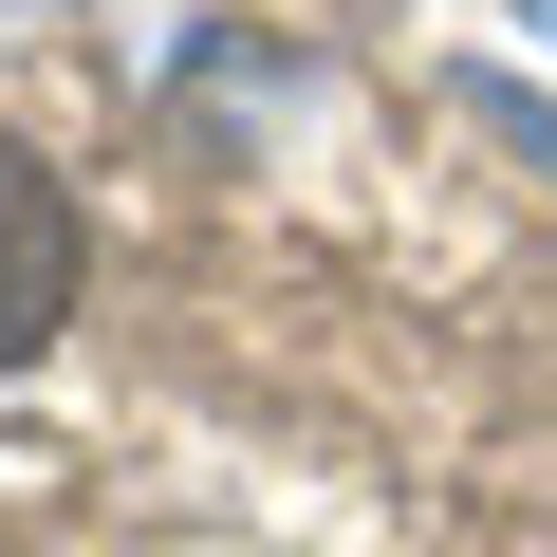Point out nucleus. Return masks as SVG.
I'll list each match as a JSON object with an SVG mask.
<instances>
[{
	"label": "nucleus",
	"instance_id": "obj_1",
	"mask_svg": "<svg viewBox=\"0 0 557 557\" xmlns=\"http://www.w3.org/2000/svg\"><path fill=\"white\" fill-rule=\"evenodd\" d=\"M75 278H94V223H75V186L0 131V372H20L57 317H75Z\"/></svg>",
	"mask_w": 557,
	"mask_h": 557
},
{
	"label": "nucleus",
	"instance_id": "obj_2",
	"mask_svg": "<svg viewBox=\"0 0 557 557\" xmlns=\"http://www.w3.org/2000/svg\"><path fill=\"white\" fill-rule=\"evenodd\" d=\"M520 20H539V38H557V0H520Z\"/></svg>",
	"mask_w": 557,
	"mask_h": 557
}]
</instances>
